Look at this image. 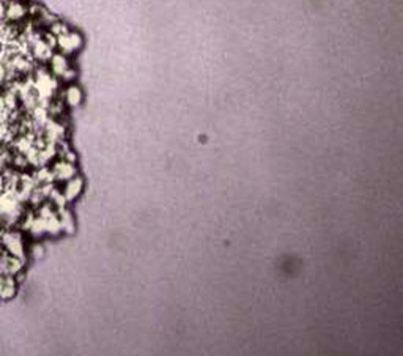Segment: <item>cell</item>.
<instances>
[{"label": "cell", "instance_id": "7a4b0ae2", "mask_svg": "<svg viewBox=\"0 0 403 356\" xmlns=\"http://www.w3.org/2000/svg\"><path fill=\"white\" fill-rule=\"evenodd\" d=\"M82 188V180L79 177H73L70 180L65 181V188L62 189V194L65 197V200H71L76 195L81 193Z\"/></svg>", "mask_w": 403, "mask_h": 356}, {"label": "cell", "instance_id": "6da1fadb", "mask_svg": "<svg viewBox=\"0 0 403 356\" xmlns=\"http://www.w3.org/2000/svg\"><path fill=\"white\" fill-rule=\"evenodd\" d=\"M0 245L4 246L6 254L18 257V259H21V260H26L27 249H26L24 235H22L21 230L13 229V227L4 229L2 235H0Z\"/></svg>", "mask_w": 403, "mask_h": 356}]
</instances>
